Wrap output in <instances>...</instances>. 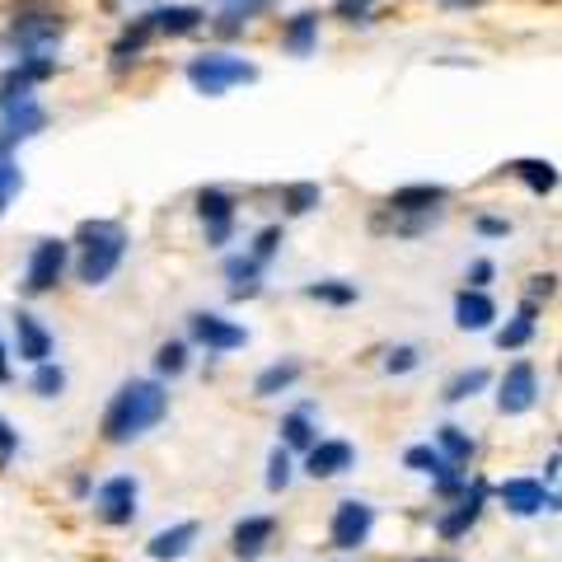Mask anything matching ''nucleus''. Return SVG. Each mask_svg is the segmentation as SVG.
<instances>
[{
  "label": "nucleus",
  "mask_w": 562,
  "mask_h": 562,
  "mask_svg": "<svg viewBox=\"0 0 562 562\" xmlns=\"http://www.w3.org/2000/svg\"><path fill=\"white\" fill-rule=\"evenodd\" d=\"M169 413V390L160 380H127L103 408V441L127 446L140 441L146 431H155Z\"/></svg>",
  "instance_id": "nucleus-1"
},
{
  "label": "nucleus",
  "mask_w": 562,
  "mask_h": 562,
  "mask_svg": "<svg viewBox=\"0 0 562 562\" xmlns=\"http://www.w3.org/2000/svg\"><path fill=\"white\" fill-rule=\"evenodd\" d=\"M61 38H66V14L57 5H47V0H24L5 29V52L14 61L57 57Z\"/></svg>",
  "instance_id": "nucleus-2"
},
{
  "label": "nucleus",
  "mask_w": 562,
  "mask_h": 562,
  "mask_svg": "<svg viewBox=\"0 0 562 562\" xmlns=\"http://www.w3.org/2000/svg\"><path fill=\"white\" fill-rule=\"evenodd\" d=\"M127 225L117 221H85L76 231V277L85 281V286H103L117 268L122 258H127Z\"/></svg>",
  "instance_id": "nucleus-3"
},
{
  "label": "nucleus",
  "mask_w": 562,
  "mask_h": 562,
  "mask_svg": "<svg viewBox=\"0 0 562 562\" xmlns=\"http://www.w3.org/2000/svg\"><path fill=\"white\" fill-rule=\"evenodd\" d=\"M183 76L198 94L221 99L225 90H235V85H254L258 66L249 57H239V52H198V57L183 66Z\"/></svg>",
  "instance_id": "nucleus-4"
},
{
  "label": "nucleus",
  "mask_w": 562,
  "mask_h": 562,
  "mask_svg": "<svg viewBox=\"0 0 562 562\" xmlns=\"http://www.w3.org/2000/svg\"><path fill=\"white\" fill-rule=\"evenodd\" d=\"M66 268H70V239H38L29 254V268H24V291L29 295L57 291Z\"/></svg>",
  "instance_id": "nucleus-5"
},
{
  "label": "nucleus",
  "mask_w": 562,
  "mask_h": 562,
  "mask_svg": "<svg viewBox=\"0 0 562 562\" xmlns=\"http://www.w3.org/2000/svg\"><path fill=\"white\" fill-rule=\"evenodd\" d=\"M198 216H202V231H206V244L211 249H225L235 235V216H239V202H235V192H225V188H198Z\"/></svg>",
  "instance_id": "nucleus-6"
},
{
  "label": "nucleus",
  "mask_w": 562,
  "mask_h": 562,
  "mask_svg": "<svg viewBox=\"0 0 562 562\" xmlns=\"http://www.w3.org/2000/svg\"><path fill=\"white\" fill-rule=\"evenodd\" d=\"M188 338L198 347H206V351H239L244 342H249V333H244L235 319L216 314V310H198V314H188Z\"/></svg>",
  "instance_id": "nucleus-7"
},
{
  "label": "nucleus",
  "mask_w": 562,
  "mask_h": 562,
  "mask_svg": "<svg viewBox=\"0 0 562 562\" xmlns=\"http://www.w3.org/2000/svg\"><path fill=\"white\" fill-rule=\"evenodd\" d=\"M539 403V371L530 361H512L502 375V390H497V413L502 417H520Z\"/></svg>",
  "instance_id": "nucleus-8"
},
{
  "label": "nucleus",
  "mask_w": 562,
  "mask_h": 562,
  "mask_svg": "<svg viewBox=\"0 0 562 562\" xmlns=\"http://www.w3.org/2000/svg\"><path fill=\"white\" fill-rule=\"evenodd\" d=\"M371 530H375V506L347 497V502H338V512H333L328 539H333V549H361V543L371 539Z\"/></svg>",
  "instance_id": "nucleus-9"
},
{
  "label": "nucleus",
  "mask_w": 562,
  "mask_h": 562,
  "mask_svg": "<svg viewBox=\"0 0 562 562\" xmlns=\"http://www.w3.org/2000/svg\"><path fill=\"white\" fill-rule=\"evenodd\" d=\"M57 76V57H33V61H14L5 76H0V109H10V103L20 99H33L43 80Z\"/></svg>",
  "instance_id": "nucleus-10"
},
{
  "label": "nucleus",
  "mask_w": 562,
  "mask_h": 562,
  "mask_svg": "<svg viewBox=\"0 0 562 562\" xmlns=\"http://www.w3.org/2000/svg\"><path fill=\"white\" fill-rule=\"evenodd\" d=\"M136 497H140V483L132 479V473H117V479L99 483V492H94L99 520H103V525H132V516H136Z\"/></svg>",
  "instance_id": "nucleus-11"
},
{
  "label": "nucleus",
  "mask_w": 562,
  "mask_h": 562,
  "mask_svg": "<svg viewBox=\"0 0 562 562\" xmlns=\"http://www.w3.org/2000/svg\"><path fill=\"white\" fill-rule=\"evenodd\" d=\"M47 127V109L38 99H20L10 103V109H0V146H24V140H33Z\"/></svg>",
  "instance_id": "nucleus-12"
},
{
  "label": "nucleus",
  "mask_w": 562,
  "mask_h": 562,
  "mask_svg": "<svg viewBox=\"0 0 562 562\" xmlns=\"http://www.w3.org/2000/svg\"><path fill=\"white\" fill-rule=\"evenodd\" d=\"M483 506H487V483H483V479H473V483L460 492V502H454L450 512L436 520V535H441V539H464L473 525H479Z\"/></svg>",
  "instance_id": "nucleus-13"
},
{
  "label": "nucleus",
  "mask_w": 562,
  "mask_h": 562,
  "mask_svg": "<svg viewBox=\"0 0 562 562\" xmlns=\"http://www.w3.org/2000/svg\"><path fill=\"white\" fill-rule=\"evenodd\" d=\"M450 202L446 183H408L390 192V216H441Z\"/></svg>",
  "instance_id": "nucleus-14"
},
{
  "label": "nucleus",
  "mask_w": 562,
  "mask_h": 562,
  "mask_svg": "<svg viewBox=\"0 0 562 562\" xmlns=\"http://www.w3.org/2000/svg\"><path fill=\"white\" fill-rule=\"evenodd\" d=\"M497 497H502V506H506V512H512V516H539V512H553V506H558V497H553V492L549 487H543L539 479H506L502 487H497Z\"/></svg>",
  "instance_id": "nucleus-15"
},
{
  "label": "nucleus",
  "mask_w": 562,
  "mask_h": 562,
  "mask_svg": "<svg viewBox=\"0 0 562 562\" xmlns=\"http://www.w3.org/2000/svg\"><path fill=\"white\" fill-rule=\"evenodd\" d=\"M155 38H188V33L206 29V10L202 5H155L150 14H140Z\"/></svg>",
  "instance_id": "nucleus-16"
},
{
  "label": "nucleus",
  "mask_w": 562,
  "mask_h": 562,
  "mask_svg": "<svg viewBox=\"0 0 562 562\" xmlns=\"http://www.w3.org/2000/svg\"><path fill=\"white\" fill-rule=\"evenodd\" d=\"M14 351H20V361H29V366L52 361V333L38 314H29V310L14 314Z\"/></svg>",
  "instance_id": "nucleus-17"
},
{
  "label": "nucleus",
  "mask_w": 562,
  "mask_h": 562,
  "mask_svg": "<svg viewBox=\"0 0 562 562\" xmlns=\"http://www.w3.org/2000/svg\"><path fill=\"white\" fill-rule=\"evenodd\" d=\"M351 464H357V450H351L347 441H314L305 450V473L310 479H338V473H347Z\"/></svg>",
  "instance_id": "nucleus-18"
},
{
  "label": "nucleus",
  "mask_w": 562,
  "mask_h": 562,
  "mask_svg": "<svg viewBox=\"0 0 562 562\" xmlns=\"http://www.w3.org/2000/svg\"><path fill=\"white\" fill-rule=\"evenodd\" d=\"M198 535H202V525L198 520H179V525H169V530H160L150 543H146V558H155V562H179L192 543H198Z\"/></svg>",
  "instance_id": "nucleus-19"
},
{
  "label": "nucleus",
  "mask_w": 562,
  "mask_h": 562,
  "mask_svg": "<svg viewBox=\"0 0 562 562\" xmlns=\"http://www.w3.org/2000/svg\"><path fill=\"white\" fill-rule=\"evenodd\" d=\"M492 319H497V301H492L487 291H460L454 295V324H460L464 333H483L492 328Z\"/></svg>",
  "instance_id": "nucleus-20"
},
{
  "label": "nucleus",
  "mask_w": 562,
  "mask_h": 562,
  "mask_svg": "<svg viewBox=\"0 0 562 562\" xmlns=\"http://www.w3.org/2000/svg\"><path fill=\"white\" fill-rule=\"evenodd\" d=\"M272 535H277V520H272V516H244V520L235 525V535H231V543H235V558L254 562V558H258V553L272 543Z\"/></svg>",
  "instance_id": "nucleus-21"
},
{
  "label": "nucleus",
  "mask_w": 562,
  "mask_h": 562,
  "mask_svg": "<svg viewBox=\"0 0 562 562\" xmlns=\"http://www.w3.org/2000/svg\"><path fill=\"white\" fill-rule=\"evenodd\" d=\"M281 47H286L291 57H310V52L319 47V14H314V10L291 14L286 29H281Z\"/></svg>",
  "instance_id": "nucleus-22"
},
{
  "label": "nucleus",
  "mask_w": 562,
  "mask_h": 562,
  "mask_svg": "<svg viewBox=\"0 0 562 562\" xmlns=\"http://www.w3.org/2000/svg\"><path fill=\"white\" fill-rule=\"evenodd\" d=\"M225 277H231V301H254V295L262 291V268L249 254L225 258Z\"/></svg>",
  "instance_id": "nucleus-23"
},
{
  "label": "nucleus",
  "mask_w": 562,
  "mask_h": 562,
  "mask_svg": "<svg viewBox=\"0 0 562 562\" xmlns=\"http://www.w3.org/2000/svg\"><path fill=\"white\" fill-rule=\"evenodd\" d=\"M301 375H305V366L295 361V357H286V361H272L268 371H258V380H254V394H258V398L286 394V390H295V384H301Z\"/></svg>",
  "instance_id": "nucleus-24"
},
{
  "label": "nucleus",
  "mask_w": 562,
  "mask_h": 562,
  "mask_svg": "<svg viewBox=\"0 0 562 562\" xmlns=\"http://www.w3.org/2000/svg\"><path fill=\"white\" fill-rule=\"evenodd\" d=\"M535 328H539V305L520 301V310L512 314V324L497 333V347H502V351H516V347H525V342L535 338Z\"/></svg>",
  "instance_id": "nucleus-25"
},
{
  "label": "nucleus",
  "mask_w": 562,
  "mask_h": 562,
  "mask_svg": "<svg viewBox=\"0 0 562 562\" xmlns=\"http://www.w3.org/2000/svg\"><path fill=\"white\" fill-rule=\"evenodd\" d=\"M436 450H441V460L446 464H469L473 460V450H479V441H473V436L464 431V427H454V422H446L441 431H436Z\"/></svg>",
  "instance_id": "nucleus-26"
},
{
  "label": "nucleus",
  "mask_w": 562,
  "mask_h": 562,
  "mask_svg": "<svg viewBox=\"0 0 562 562\" xmlns=\"http://www.w3.org/2000/svg\"><path fill=\"white\" fill-rule=\"evenodd\" d=\"M319 436H314V417H310V403L281 417V450H310Z\"/></svg>",
  "instance_id": "nucleus-27"
},
{
  "label": "nucleus",
  "mask_w": 562,
  "mask_h": 562,
  "mask_svg": "<svg viewBox=\"0 0 562 562\" xmlns=\"http://www.w3.org/2000/svg\"><path fill=\"white\" fill-rule=\"evenodd\" d=\"M512 173L535 192V198H549V192L558 188V169H553V160H516Z\"/></svg>",
  "instance_id": "nucleus-28"
},
{
  "label": "nucleus",
  "mask_w": 562,
  "mask_h": 562,
  "mask_svg": "<svg viewBox=\"0 0 562 562\" xmlns=\"http://www.w3.org/2000/svg\"><path fill=\"white\" fill-rule=\"evenodd\" d=\"M310 301H319V305H333V310H347V305H357V281H338V277H328V281H310L305 286Z\"/></svg>",
  "instance_id": "nucleus-29"
},
{
  "label": "nucleus",
  "mask_w": 562,
  "mask_h": 562,
  "mask_svg": "<svg viewBox=\"0 0 562 562\" xmlns=\"http://www.w3.org/2000/svg\"><path fill=\"white\" fill-rule=\"evenodd\" d=\"M262 5H268V0H231V5L211 20V29H216L221 38H235V33H244V24H249Z\"/></svg>",
  "instance_id": "nucleus-30"
},
{
  "label": "nucleus",
  "mask_w": 562,
  "mask_h": 562,
  "mask_svg": "<svg viewBox=\"0 0 562 562\" xmlns=\"http://www.w3.org/2000/svg\"><path fill=\"white\" fill-rule=\"evenodd\" d=\"M24 192V169H20V155L10 146H0V216L10 211V202Z\"/></svg>",
  "instance_id": "nucleus-31"
},
{
  "label": "nucleus",
  "mask_w": 562,
  "mask_h": 562,
  "mask_svg": "<svg viewBox=\"0 0 562 562\" xmlns=\"http://www.w3.org/2000/svg\"><path fill=\"white\" fill-rule=\"evenodd\" d=\"M150 38H155V33L146 29V20H132L127 29H122V38L113 43V66H127V61H136L140 52L150 47Z\"/></svg>",
  "instance_id": "nucleus-32"
},
{
  "label": "nucleus",
  "mask_w": 562,
  "mask_h": 562,
  "mask_svg": "<svg viewBox=\"0 0 562 562\" xmlns=\"http://www.w3.org/2000/svg\"><path fill=\"white\" fill-rule=\"evenodd\" d=\"M319 202H324L319 183H286L281 188V211H286V216H310Z\"/></svg>",
  "instance_id": "nucleus-33"
},
{
  "label": "nucleus",
  "mask_w": 562,
  "mask_h": 562,
  "mask_svg": "<svg viewBox=\"0 0 562 562\" xmlns=\"http://www.w3.org/2000/svg\"><path fill=\"white\" fill-rule=\"evenodd\" d=\"M487 384H492V375L483 371V366H469V371H460V375L446 384L441 398H446V403H464V398H473V394H483Z\"/></svg>",
  "instance_id": "nucleus-34"
},
{
  "label": "nucleus",
  "mask_w": 562,
  "mask_h": 562,
  "mask_svg": "<svg viewBox=\"0 0 562 562\" xmlns=\"http://www.w3.org/2000/svg\"><path fill=\"white\" fill-rule=\"evenodd\" d=\"M155 371H160V384L165 380H179L188 371V342L183 338L160 342V351H155Z\"/></svg>",
  "instance_id": "nucleus-35"
},
{
  "label": "nucleus",
  "mask_w": 562,
  "mask_h": 562,
  "mask_svg": "<svg viewBox=\"0 0 562 562\" xmlns=\"http://www.w3.org/2000/svg\"><path fill=\"white\" fill-rule=\"evenodd\" d=\"M29 390L38 394V398H57L66 390V371L57 361H43V366H33V380H29Z\"/></svg>",
  "instance_id": "nucleus-36"
},
{
  "label": "nucleus",
  "mask_w": 562,
  "mask_h": 562,
  "mask_svg": "<svg viewBox=\"0 0 562 562\" xmlns=\"http://www.w3.org/2000/svg\"><path fill=\"white\" fill-rule=\"evenodd\" d=\"M244 254H249V258L258 262V268H268V262L281 254V225H262V231L254 235V244H249Z\"/></svg>",
  "instance_id": "nucleus-37"
},
{
  "label": "nucleus",
  "mask_w": 562,
  "mask_h": 562,
  "mask_svg": "<svg viewBox=\"0 0 562 562\" xmlns=\"http://www.w3.org/2000/svg\"><path fill=\"white\" fill-rule=\"evenodd\" d=\"M403 464H408L413 473H427V479H436V473L446 469V460H441V450L436 446H408L403 450Z\"/></svg>",
  "instance_id": "nucleus-38"
},
{
  "label": "nucleus",
  "mask_w": 562,
  "mask_h": 562,
  "mask_svg": "<svg viewBox=\"0 0 562 562\" xmlns=\"http://www.w3.org/2000/svg\"><path fill=\"white\" fill-rule=\"evenodd\" d=\"M286 483H291V450H281V446H277V450L268 454V487L281 492Z\"/></svg>",
  "instance_id": "nucleus-39"
},
{
  "label": "nucleus",
  "mask_w": 562,
  "mask_h": 562,
  "mask_svg": "<svg viewBox=\"0 0 562 562\" xmlns=\"http://www.w3.org/2000/svg\"><path fill=\"white\" fill-rule=\"evenodd\" d=\"M417 361H422V351L403 342V347H394L390 357H384V371H390V375H408V371H417Z\"/></svg>",
  "instance_id": "nucleus-40"
},
{
  "label": "nucleus",
  "mask_w": 562,
  "mask_h": 562,
  "mask_svg": "<svg viewBox=\"0 0 562 562\" xmlns=\"http://www.w3.org/2000/svg\"><path fill=\"white\" fill-rule=\"evenodd\" d=\"M371 5H375V0H338L333 14L347 20V24H371Z\"/></svg>",
  "instance_id": "nucleus-41"
},
{
  "label": "nucleus",
  "mask_w": 562,
  "mask_h": 562,
  "mask_svg": "<svg viewBox=\"0 0 562 562\" xmlns=\"http://www.w3.org/2000/svg\"><path fill=\"white\" fill-rule=\"evenodd\" d=\"M492 277H497V262H492V258H473L469 262V291H487L492 286Z\"/></svg>",
  "instance_id": "nucleus-42"
},
{
  "label": "nucleus",
  "mask_w": 562,
  "mask_h": 562,
  "mask_svg": "<svg viewBox=\"0 0 562 562\" xmlns=\"http://www.w3.org/2000/svg\"><path fill=\"white\" fill-rule=\"evenodd\" d=\"M473 231H479L483 239H506V235H512V221H506V216H487V211H483V216L473 221Z\"/></svg>",
  "instance_id": "nucleus-43"
},
{
  "label": "nucleus",
  "mask_w": 562,
  "mask_h": 562,
  "mask_svg": "<svg viewBox=\"0 0 562 562\" xmlns=\"http://www.w3.org/2000/svg\"><path fill=\"white\" fill-rule=\"evenodd\" d=\"M553 291H558V277H553V272L530 277V291H525V301H530V305H543V301H549Z\"/></svg>",
  "instance_id": "nucleus-44"
},
{
  "label": "nucleus",
  "mask_w": 562,
  "mask_h": 562,
  "mask_svg": "<svg viewBox=\"0 0 562 562\" xmlns=\"http://www.w3.org/2000/svg\"><path fill=\"white\" fill-rule=\"evenodd\" d=\"M14 450H20V431H14L10 422L0 417V464H10V454H14Z\"/></svg>",
  "instance_id": "nucleus-45"
},
{
  "label": "nucleus",
  "mask_w": 562,
  "mask_h": 562,
  "mask_svg": "<svg viewBox=\"0 0 562 562\" xmlns=\"http://www.w3.org/2000/svg\"><path fill=\"white\" fill-rule=\"evenodd\" d=\"M14 380V371H10V347L0 342V384H10Z\"/></svg>",
  "instance_id": "nucleus-46"
},
{
  "label": "nucleus",
  "mask_w": 562,
  "mask_h": 562,
  "mask_svg": "<svg viewBox=\"0 0 562 562\" xmlns=\"http://www.w3.org/2000/svg\"><path fill=\"white\" fill-rule=\"evenodd\" d=\"M417 562H431V558H417Z\"/></svg>",
  "instance_id": "nucleus-47"
},
{
  "label": "nucleus",
  "mask_w": 562,
  "mask_h": 562,
  "mask_svg": "<svg viewBox=\"0 0 562 562\" xmlns=\"http://www.w3.org/2000/svg\"><path fill=\"white\" fill-rule=\"evenodd\" d=\"M225 5H231V0H225Z\"/></svg>",
  "instance_id": "nucleus-48"
}]
</instances>
